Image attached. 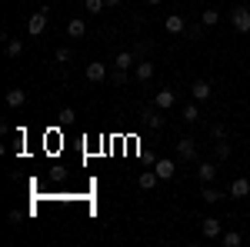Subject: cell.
Segmentation results:
<instances>
[{"mask_svg": "<svg viewBox=\"0 0 250 247\" xmlns=\"http://www.w3.org/2000/svg\"><path fill=\"white\" fill-rule=\"evenodd\" d=\"M177 154H180V160H197V140L193 137H180L177 140Z\"/></svg>", "mask_w": 250, "mask_h": 247, "instance_id": "2", "label": "cell"}, {"mask_svg": "<svg viewBox=\"0 0 250 247\" xmlns=\"http://www.w3.org/2000/svg\"><path fill=\"white\" fill-rule=\"evenodd\" d=\"M173 104H177V94H173L170 87H167V90H157V94H154V107H157V111H170Z\"/></svg>", "mask_w": 250, "mask_h": 247, "instance_id": "4", "label": "cell"}, {"mask_svg": "<svg viewBox=\"0 0 250 247\" xmlns=\"http://www.w3.org/2000/svg\"><path fill=\"white\" fill-rule=\"evenodd\" d=\"M120 3H124V0H107V7H120Z\"/></svg>", "mask_w": 250, "mask_h": 247, "instance_id": "30", "label": "cell"}, {"mask_svg": "<svg viewBox=\"0 0 250 247\" xmlns=\"http://www.w3.org/2000/svg\"><path fill=\"white\" fill-rule=\"evenodd\" d=\"M20 3H23V0H20Z\"/></svg>", "mask_w": 250, "mask_h": 247, "instance_id": "32", "label": "cell"}, {"mask_svg": "<svg viewBox=\"0 0 250 247\" xmlns=\"http://www.w3.org/2000/svg\"><path fill=\"white\" fill-rule=\"evenodd\" d=\"M144 124H147V127H154V131H157V127L164 124V117H157L154 111H144Z\"/></svg>", "mask_w": 250, "mask_h": 247, "instance_id": "23", "label": "cell"}, {"mask_svg": "<svg viewBox=\"0 0 250 247\" xmlns=\"http://www.w3.org/2000/svg\"><path fill=\"white\" fill-rule=\"evenodd\" d=\"M197 177H200V184H210L213 177H217V167L213 164H200L197 167Z\"/></svg>", "mask_w": 250, "mask_h": 247, "instance_id": "15", "label": "cell"}, {"mask_svg": "<svg viewBox=\"0 0 250 247\" xmlns=\"http://www.w3.org/2000/svg\"><path fill=\"white\" fill-rule=\"evenodd\" d=\"M134 74H137V80H140V84H147V80L154 77V60H147V57L137 60V70H134Z\"/></svg>", "mask_w": 250, "mask_h": 247, "instance_id": "8", "label": "cell"}, {"mask_svg": "<svg viewBox=\"0 0 250 247\" xmlns=\"http://www.w3.org/2000/svg\"><path fill=\"white\" fill-rule=\"evenodd\" d=\"M83 34H87V23H83L80 17H74L70 23H67V37H83Z\"/></svg>", "mask_w": 250, "mask_h": 247, "instance_id": "14", "label": "cell"}, {"mask_svg": "<svg viewBox=\"0 0 250 247\" xmlns=\"http://www.w3.org/2000/svg\"><path fill=\"white\" fill-rule=\"evenodd\" d=\"M60 120H63V124H70V120H74V111H70V107H63V111H60Z\"/></svg>", "mask_w": 250, "mask_h": 247, "instance_id": "29", "label": "cell"}, {"mask_svg": "<svg viewBox=\"0 0 250 247\" xmlns=\"http://www.w3.org/2000/svg\"><path fill=\"white\" fill-rule=\"evenodd\" d=\"M27 30H30V34H34V37H37V34H43V30H47V7H43V10H37V14H34V17L27 20Z\"/></svg>", "mask_w": 250, "mask_h": 247, "instance_id": "5", "label": "cell"}, {"mask_svg": "<svg viewBox=\"0 0 250 247\" xmlns=\"http://www.w3.org/2000/svg\"><path fill=\"white\" fill-rule=\"evenodd\" d=\"M83 77H87L90 84H104V80H107V67H104L100 60H94V64L83 67Z\"/></svg>", "mask_w": 250, "mask_h": 247, "instance_id": "3", "label": "cell"}, {"mask_svg": "<svg viewBox=\"0 0 250 247\" xmlns=\"http://www.w3.org/2000/svg\"><path fill=\"white\" fill-rule=\"evenodd\" d=\"M83 7L90 14H100V10H107V0H83Z\"/></svg>", "mask_w": 250, "mask_h": 247, "instance_id": "24", "label": "cell"}, {"mask_svg": "<svg viewBox=\"0 0 250 247\" xmlns=\"http://www.w3.org/2000/svg\"><path fill=\"white\" fill-rule=\"evenodd\" d=\"M54 57H57L60 64H67V60H70V47H57V54H54Z\"/></svg>", "mask_w": 250, "mask_h": 247, "instance_id": "27", "label": "cell"}, {"mask_svg": "<svg viewBox=\"0 0 250 247\" xmlns=\"http://www.w3.org/2000/svg\"><path fill=\"white\" fill-rule=\"evenodd\" d=\"M184 120H187V124H197V120H200V111H197V104H187V107H184Z\"/></svg>", "mask_w": 250, "mask_h": 247, "instance_id": "21", "label": "cell"}, {"mask_svg": "<svg viewBox=\"0 0 250 247\" xmlns=\"http://www.w3.org/2000/svg\"><path fill=\"white\" fill-rule=\"evenodd\" d=\"M204 30H207L204 23H200V27H190V30H187V37H190V40H200V37H204Z\"/></svg>", "mask_w": 250, "mask_h": 247, "instance_id": "26", "label": "cell"}, {"mask_svg": "<svg viewBox=\"0 0 250 247\" xmlns=\"http://www.w3.org/2000/svg\"><path fill=\"white\" fill-rule=\"evenodd\" d=\"M250 194V180L247 177H233L230 180V197L233 201H240V197H247Z\"/></svg>", "mask_w": 250, "mask_h": 247, "instance_id": "7", "label": "cell"}, {"mask_svg": "<svg viewBox=\"0 0 250 247\" xmlns=\"http://www.w3.org/2000/svg\"><path fill=\"white\" fill-rule=\"evenodd\" d=\"M23 100H27V94H23L20 87H14V90H7V107H23Z\"/></svg>", "mask_w": 250, "mask_h": 247, "instance_id": "16", "label": "cell"}, {"mask_svg": "<svg viewBox=\"0 0 250 247\" xmlns=\"http://www.w3.org/2000/svg\"><path fill=\"white\" fill-rule=\"evenodd\" d=\"M217 157H220V160H230V157H233V147L227 144V140H220V144H217Z\"/></svg>", "mask_w": 250, "mask_h": 247, "instance_id": "22", "label": "cell"}, {"mask_svg": "<svg viewBox=\"0 0 250 247\" xmlns=\"http://www.w3.org/2000/svg\"><path fill=\"white\" fill-rule=\"evenodd\" d=\"M134 64H137V54H130V50L117 54V60H114V67H117V70H130Z\"/></svg>", "mask_w": 250, "mask_h": 247, "instance_id": "11", "label": "cell"}, {"mask_svg": "<svg viewBox=\"0 0 250 247\" xmlns=\"http://www.w3.org/2000/svg\"><path fill=\"white\" fill-rule=\"evenodd\" d=\"M230 23H233V30H240V34H250V7L237 3V7L230 10Z\"/></svg>", "mask_w": 250, "mask_h": 247, "instance_id": "1", "label": "cell"}, {"mask_svg": "<svg viewBox=\"0 0 250 247\" xmlns=\"http://www.w3.org/2000/svg\"><path fill=\"white\" fill-rule=\"evenodd\" d=\"M200 23H204V27H217V23H220V10H204V14H200Z\"/></svg>", "mask_w": 250, "mask_h": 247, "instance_id": "20", "label": "cell"}, {"mask_svg": "<svg viewBox=\"0 0 250 247\" xmlns=\"http://www.w3.org/2000/svg\"><path fill=\"white\" fill-rule=\"evenodd\" d=\"M190 94H193V100H207V97H210V84H207V80H193Z\"/></svg>", "mask_w": 250, "mask_h": 247, "instance_id": "13", "label": "cell"}, {"mask_svg": "<svg viewBox=\"0 0 250 247\" xmlns=\"http://www.w3.org/2000/svg\"><path fill=\"white\" fill-rule=\"evenodd\" d=\"M154 171L160 174V180H170L173 174H177V164H173L170 157H160V160H157V164H154Z\"/></svg>", "mask_w": 250, "mask_h": 247, "instance_id": "6", "label": "cell"}, {"mask_svg": "<svg viewBox=\"0 0 250 247\" xmlns=\"http://www.w3.org/2000/svg\"><path fill=\"white\" fill-rule=\"evenodd\" d=\"M110 80H114L117 87H120V84H127V70H117V74H114V77H110Z\"/></svg>", "mask_w": 250, "mask_h": 247, "instance_id": "28", "label": "cell"}, {"mask_svg": "<svg viewBox=\"0 0 250 247\" xmlns=\"http://www.w3.org/2000/svg\"><path fill=\"white\" fill-rule=\"evenodd\" d=\"M210 134H213V140H224V137H227V127H224V124H213Z\"/></svg>", "mask_w": 250, "mask_h": 247, "instance_id": "25", "label": "cell"}, {"mask_svg": "<svg viewBox=\"0 0 250 247\" xmlns=\"http://www.w3.org/2000/svg\"><path fill=\"white\" fill-rule=\"evenodd\" d=\"M147 3H154V7H157V3H160V0H147Z\"/></svg>", "mask_w": 250, "mask_h": 247, "instance_id": "31", "label": "cell"}, {"mask_svg": "<svg viewBox=\"0 0 250 247\" xmlns=\"http://www.w3.org/2000/svg\"><path fill=\"white\" fill-rule=\"evenodd\" d=\"M164 27H167V34H184L187 30V20L180 17V14H170V17L164 20Z\"/></svg>", "mask_w": 250, "mask_h": 247, "instance_id": "9", "label": "cell"}, {"mask_svg": "<svg viewBox=\"0 0 250 247\" xmlns=\"http://www.w3.org/2000/svg\"><path fill=\"white\" fill-rule=\"evenodd\" d=\"M20 54H23V40L10 37V40H7V57H20Z\"/></svg>", "mask_w": 250, "mask_h": 247, "instance_id": "18", "label": "cell"}, {"mask_svg": "<svg viewBox=\"0 0 250 247\" xmlns=\"http://www.w3.org/2000/svg\"><path fill=\"white\" fill-rule=\"evenodd\" d=\"M200 230H204V237H210V241L224 234V227H220V221H213V217H207V221L200 224Z\"/></svg>", "mask_w": 250, "mask_h": 247, "instance_id": "10", "label": "cell"}, {"mask_svg": "<svg viewBox=\"0 0 250 247\" xmlns=\"http://www.w3.org/2000/svg\"><path fill=\"white\" fill-rule=\"evenodd\" d=\"M220 244H224V247H240V244H244V237H240L237 230H227V234H220Z\"/></svg>", "mask_w": 250, "mask_h": 247, "instance_id": "17", "label": "cell"}, {"mask_svg": "<svg viewBox=\"0 0 250 247\" xmlns=\"http://www.w3.org/2000/svg\"><path fill=\"white\" fill-rule=\"evenodd\" d=\"M200 197H204L207 204H217V201H220L224 194H220V190H217V187H210V184H204V190H200Z\"/></svg>", "mask_w": 250, "mask_h": 247, "instance_id": "19", "label": "cell"}, {"mask_svg": "<svg viewBox=\"0 0 250 247\" xmlns=\"http://www.w3.org/2000/svg\"><path fill=\"white\" fill-rule=\"evenodd\" d=\"M157 180H160V174H157V171H144L140 177H137V184H140L144 190H154V187H157Z\"/></svg>", "mask_w": 250, "mask_h": 247, "instance_id": "12", "label": "cell"}]
</instances>
